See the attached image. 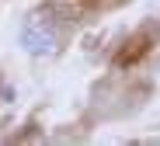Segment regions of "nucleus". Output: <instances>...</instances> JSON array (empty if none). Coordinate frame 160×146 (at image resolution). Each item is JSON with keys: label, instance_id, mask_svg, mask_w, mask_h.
I'll use <instances>...</instances> for the list:
<instances>
[{"label": "nucleus", "instance_id": "obj_1", "mask_svg": "<svg viewBox=\"0 0 160 146\" xmlns=\"http://www.w3.org/2000/svg\"><path fill=\"white\" fill-rule=\"evenodd\" d=\"M21 42H24V49H28L32 56H49V52H56V49H59V35L52 32V28H38L35 21L24 28Z\"/></svg>", "mask_w": 160, "mask_h": 146}]
</instances>
